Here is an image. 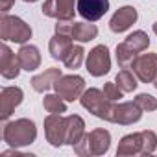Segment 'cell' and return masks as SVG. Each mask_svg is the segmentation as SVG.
Listing matches in <instances>:
<instances>
[{"instance_id":"1","label":"cell","mask_w":157,"mask_h":157,"mask_svg":"<svg viewBox=\"0 0 157 157\" xmlns=\"http://www.w3.org/2000/svg\"><path fill=\"white\" fill-rule=\"evenodd\" d=\"M2 139H4V142L10 144L11 148L30 146V144L35 142V139H37V128H35L33 120H30V118L11 120V122H6V124H4Z\"/></svg>"},{"instance_id":"2","label":"cell","mask_w":157,"mask_h":157,"mask_svg":"<svg viewBox=\"0 0 157 157\" xmlns=\"http://www.w3.org/2000/svg\"><path fill=\"white\" fill-rule=\"evenodd\" d=\"M111 146V133L107 129H93L82 137V140L74 144V151L80 157H91V155H104L109 151Z\"/></svg>"},{"instance_id":"3","label":"cell","mask_w":157,"mask_h":157,"mask_svg":"<svg viewBox=\"0 0 157 157\" xmlns=\"http://www.w3.org/2000/svg\"><path fill=\"white\" fill-rule=\"evenodd\" d=\"M0 39L4 43L11 41V43L24 44L26 41L32 39V28L21 17L2 13V19H0Z\"/></svg>"},{"instance_id":"4","label":"cell","mask_w":157,"mask_h":157,"mask_svg":"<svg viewBox=\"0 0 157 157\" xmlns=\"http://www.w3.org/2000/svg\"><path fill=\"white\" fill-rule=\"evenodd\" d=\"M80 104L83 105V109H87L89 113H93L94 117L102 118V120H111V113H113V107H115V102L109 100L104 91L100 89H85V93L82 94L80 98Z\"/></svg>"},{"instance_id":"5","label":"cell","mask_w":157,"mask_h":157,"mask_svg":"<svg viewBox=\"0 0 157 157\" xmlns=\"http://www.w3.org/2000/svg\"><path fill=\"white\" fill-rule=\"evenodd\" d=\"M54 89L65 102H74V100H80L82 94L85 93V80L78 74L61 76L56 82Z\"/></svg>"},{"instance_id":"6","label":"cell","mask_w":157,"mask_h":157,"mask_svg":"<svg viewBox=\"0 0 157 157\" xmlns=\"http://www.w3.org/2000/svg\"><path fill=\"white\" fill-rule=\"evenodd\" d=\"M85 67L89 70L91 76L94 78H100L104 74H107L111 70V56H109V48L105 44H98L94 46L89 56H87V61H85Z\"/></svg>"},{"instance_id":"7","label":"cell","mask_w":157,"mask_h":157,"mask_svg":"<svg viewBox=\"0 0 157 157\" xmlns=\"http://www.w3.org/2000/svg\"><path fill=\"white\" fill-rule=\"evenodd\" d=\"M76 6H78V0H46L41 10H43V15H46L50 19L74 21V15L78 11Z\"/></svg>"},{"instance_id":"8","label":"cell","mask_w":157,"mask_h":157,"mask_svg":"<svg viewBox=\"0 0 157 157\" xmlns=\"http://www.w3.org/2000/svg\"><path fill=\"white\" fill-rule=\"evenodd\" d=\"M131 70L142 83H153L157 76V54H140L131 65Z\"/></svg>"},{"instance_id":"9","label":"cell","mask_w":157,"mask_h":157,"mask_svg":"<svg viewBox=\"0 0 157 157\" xmlns=\"http://www.w3.org/2000/svg\"><path fill=\"white\" fill-rule=\"evenodd\" d=\"M142 109L133 102H122V104H115L113 113H111V120L113 124H120V126H129L140 120L142 117Z\"/></svg>"},{"instance_id":"10","label":"cell","mask_w":157,"mask_h":157,"mask_svg":"<svg viewBox=\"0 0 157 157\" xmlns=\"http://www.w3.org/2000/svg\"><path fill=\"white\" fill-rule=\"evenodd\" d=\"M65 129H67L65 117H61L59 113H50L44 118V135L54 148H59L65 144Z\"/></svg>"},{"instance_id":"11","label":"cell","mask_w":157,"mask_h":157,"mask_svg":"<svg viewBox=\"0 0 157 157\" xmlns=\"http://www.w3.org/2000/svg\"><path fill=\"white\" fill-rule=\"evenodd\" d=\"M24 93L21 87H4L0 91V118L4 122L13 115L15 107L21 105Z\"/></svg>"},{"instance_id":"12","label":"cell","mask_w":157,"mask_h":157,"mask_svg":"<svg viewBox=\"0 0 157 157\" xmlns=\"http://www.w3.org/2000/svg\"><path fill=\"white\" fill-rule=\"evenodd\" d=\"M76 10L80 13V17H83L85 21L96 22L107 13L109 0H78Z\"/></svg>"},{"instance_id":"13","label":"cell","mask_w":157,"mask_h":157,"mask_svg":"<svg viewBox=\"0 0 157 157\" xmlns=\"http://www.w3.org/2000/svg\"><path fill=\"white\" fill-rule=\"evenodd\" d=\"M137 19H139V13L133 6H122L120 10H117L113 13L111 21H109V28L115 33H122V32L129 30L137 22Z\"/></svg>"},{"instance_id":"14","label":"cell","mask_w":157,"mask_h":157,"mask_svg":"<svg viewBox=\"0 0 157 157\" xmlns=\"http://www.w3.org/2000/svg\"><path fill=\"white\" fill-rule=\"evenodd\" d=\"M21 72V63H19V56L13 54V50L4 43L0 46V74L6 80H15Z\"/></svg>"},{"instance_id":"15","label":"cell","mask_w":157,"mask_h":157,"mask_svg":"<svg viewBox=\"0 0 157 157\" xmlns=\"http://www.w3.org/2000/svg\"><path fill=\"white\" fill-rule=\"evenodd\" d=\"M65 124H67V129H65V144L68 146H74L82 140V137L85 135V122L82 117L78 115H68L65 117Z\"/></svg>"},{"instance_id":"16","label":"cell","mask_w":157,"mask_h":157,"mask_svg":"<svg viewBox=\"0 0 157 157\" xmlns=\"http://www.w3.org/2000/svg\"><path fill=\"white\" fill-rule=\"evenodd\" d=\"M17 56H19V63L22 70L33 72L41 67V54H39V48L33 44H22Z\"/></svg>"},{"instance_id":"17","label":"cell","mask_w":157,"mask_h":157,"mask_svg":"<svg viewBox=\"0 0 157 157\" xmlns=\"http://www.w3.org/2000/svg\"><path fill=\"white\" fill-rule=\"evenodd\" d=\"M118 157H129V155H142V135L139 133H129L120 139L118 148H117Z\"/></svg>"},{"instance_id":"18","label":"cell","mask_w":157,"mask_h":157,"mask_svg":"<svg viewBox=\"0 0 157 157\" xmlns=\"http://www.w3.org/2000/svg\"><path fill=\"white\" fill-rule=\"evenodd\" d=\"M61 76H63V74H61V68H46L44 72L33 76L30 83H32L33 91L44 93V91H48V89H52V87L56 85V82L59 80Z\"/></svg>"},{"instance_id":"19","label":"cell","mask_w":157,"mask_h":157,"mask_svg":"<svg viewBox=\"0 0 157 157\" xmlns=\"http://www.w3.org/2000/svg\"><path fill=\"white\" fill-rule=\"evenodd\" d=\"M72 37L70 35H63V33H56L52 39H50V44H48V50H50V56L57 61H63L67 57V54L70 52L72 48Z\"/></svg>"},{"instance_id":"20","label":"cell","mask_w":157,"mask_h":157,"mask_svg":"<svg viewBox=\"0 0 157 157\" xmlns=\"http://www.w3.org/2000/svg\"><path fill=\"white\" fill-rule=\"evenodd\" d=\"M98 35V28L91 22H74L72 28V39L78 43H89L93 39H96Z\"/></svg>"},{"instance_id":"21","label":"cell","mask_w":157,"mask_h":157,"mask_svg":"<svg viewBox=\"0 0 157 157\" xmlns=\"http://www.w3.org/2000/svg\"><path fill=\"white\" fill-rule=\"evenodd\" d=\"M137 80H139V78L135 76L133 70H129V68H122V70L117 74V78H115V83L120 87L122 93H133V91L137 89V85H139Z\"/></svg>"},{"instance_id":"22","label":"cell","mask_w":157,"mask_h":157,"mask_svg":"<svg viewBox=\"0 0 157 157\" xmlns=\"http://www.w3.org/2000/svg\"><path fill=\"white\" fill-rule=\"evenodd\" d=\"M124 43H126L133 52L140 54V52L148 50V46H150V37H148V33H146V32L137 30V32L129 33V35L126 37V41H124Z\"/></svg>"},{"instance_id":"23","label":"cell","mask_w":157,"mask_h":157,"mask_svg":"<svg viewBox=\"0 0 157 157\" xmlns=\"http://www.w3.org/2000/svg\"><path fill=\"white\" fill-rule=\"evenodd\" d=\"M137 52H133L126 43H120L117 46V61H118V67L120 68H131L133 61L137 59Z\"/></svg>"},{"instance_id":"24","label":"cell","mask_w":157,"mask_h":157,"mask_svg":"<svg viewBox=\"0 0 157 157\" xmlns=\"http://www.w3.org/2000/svg\"><path fill=\"white\" fill-rule=\"evenodd\" d=\"M43 107L46 109V113H65L67 111V104L65 100L56 93V94H46L43 98Z\"/></svg>"},{"instance_id":"25","label":"cell","mask_w":157,"mask_h":157,"mask_svg":"<svg viewBox=\"0 0 157 157\" xmlns=\"http://www.w3.org/2000/svg\"><path fill=\"white\" fill-rule=\"evenodd\" d=\"M83 57H85V50H83V46L82 44H76V46H72L70 48V52L67 54V57L63 59V63H65V67L67 68H78L82 63H83Z\"/></svg>"},{"instance_id":"26","label":"cell","mask_w":157,"mask_h":157,"mask_svg":"<svg viewBox=\"0 0 157 157\" xmlns=\"http://www.w3.org/2000/svg\"><path fill=\"white\" fill-rule=\"evenodd\" d=\"M140 135H142V155L153 153L157 148V133L151 129H144L140 131Z\"/></svg>"},{"instance_id":"27","label":"cell","mask_w":157,"mask_h":157,"mask_svg":"<svg viewBox=\"0 0 157 157\" xmlns=\"http://www.w3.org/2000/svg\"><path fill=\"white\" fill-rule=\"evenodd\" d=\"M135 104L146 113H151V111H155L157 109V98L155 96H151V94H148V93H140V94H137V98H135Z\"/></svg>"},{"instance_id":"28","label":"cell","mask_w":157,"mask_h":157,"mask_svg":"<svg viewBox=\"0 0 157 157\" xmlns=\"http://www.w3.org/2000/svg\"><path fill=\"white\" fill-rule=\"evenodd\" d=\"M104 94L109 98V100H113V102H117V100H120L122 98V91H120V87L113 82V83H105L104 85Z\"/></svg>"},{"instance_id":"29","label":"cell","mask_w":157,"mask_h":157,"mask_svg":"<svg viewBox=\"0 0 157 157\" xmlns=\"http://www.w3.org/2000/svg\"><path fill=\"white\" fill-rule=\"evenodd\" d=\"M72 28H74V21L63 19V21H57V24H56V33H63V35H70V37H72Z\"/></svg>"},{"instance_id":"30","label":"cell","mask_w":157,"mask_h":157,"mask_svg":"<svg viewBox=\"0 0 157 157\" xmlns=\"http://www.w3.org/2000/svg\"><path fill=\"white\" fill-rule=\"evenodd\" d=\"M13 4H15V0H0V11H2V13H8Z\"/></svg>"},{"instance_id":"31","label":"cell","mask_w":157,"mask_h":157,"mask_svg":"<svg viewBox=\"0 0 157 157\" xmlns=\"http://www.w3.org/2000/svg\"><path fill=\"white\" fill-rule=\"evenodd\" d=\"M153 33H155V35H157V22H155V24H153Z\"/></svg>"},{"instance_id":"32","label":"cell","mask_w":157,"mask_h":157,"mask_svg":"<svg viewBox=\"0 0 157 157\" xmlns=\"http://www.w3.org/2000/svg\"><path fill=\"white\" fill-rule=\"evenodd\" d=\"M153 85H155V89H157V76H155V80H153Z\"/></svg>"},{"instance_id":"33","label":"cell","mask_w":157,"mask_h":157,"mask_svg":"<svg viewBox=\"0 0 157 157\" xmlns=\"http://www.w3.org/2000/svg\"><path fill=\"white\" fill-rule=\"evenodd\" d=\"M24 2H37V0H24Z\"/></svg>"}]
</instances>
